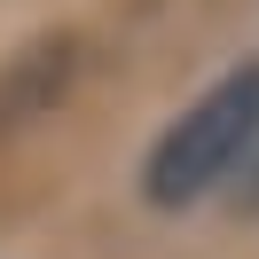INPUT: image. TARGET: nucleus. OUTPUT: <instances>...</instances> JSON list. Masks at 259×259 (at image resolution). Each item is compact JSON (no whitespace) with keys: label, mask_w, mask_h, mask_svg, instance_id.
<instances>
[{"label":"nucleus","mask_w":259,"mask_h":259,"mask_svg":"<svg viewBox=\"0 0 259 259\" xmlns=\"http://www.w3.org/2000/svg\"><path fill=\"white\" fill-rule=\"evenodd\" d=\"M251 149H259V55L220 71L181 118H165V134L142 157V196L157 212H189L204 196H220Z\"/></svg>","instance_id":"f257e3e1"},{"label":"nucleus","mask_w":259,"mask_h":259,"mask_svg":"<svg viewBox=\"0 0 259 259\" xmlns=\"http://www.w3.org/2000/svg\"><path fill=\"white\" fill-rule=\"evenodd\" d=\"M236 196H243V204L259 212V149H251V157H243V181H236Z\"/></svg>","instance_id":"f03ea898"}]
</instances>
